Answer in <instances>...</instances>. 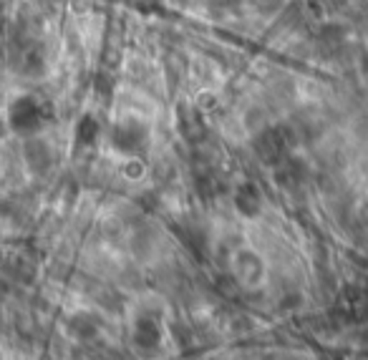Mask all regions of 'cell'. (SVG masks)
<instances>
[{
  "mask_svg": "<svg viewBox=\"0 0 368 360\" xmlns=\"http://www.w3.org/2000/svg\"><path fill=\"white\" fill-rule=\"evenodd\" d=\"M41 124H43V111L35 98L23 96L10 106V126H13L18 134L33 136V134L41 129Z\"/></svg>",
  "mask_w": 368,
  "mask_h": 360,
  "instance_id": "1",
  "label": "cell"
},
{
  "mask_svg": "<svg viewBox=\"0 0 368 360\" xmlns=\"http://www.w3.org/2000/svg\"><path fill=\"white\" fill-rule=\"evenodd\" d=\"M146 136H149V129H146L141 121L129 118V121H121V124L114 126L112 141L119 152L134 154V152H139V149H144Z\"/></svg>",
  "mask_w": 368,
  "mask_h": 360,
  "instance_id": "2",
  "label": "cell"
},
{
  "mask_svg": "<svg viewBox=\"0 0 368 360\" xmlns=\"http://www.w3.org/2000/svg\"><path fill=\"white\" fill-rule=\"evenodd\" d=\"M26 161H28V166L30 169H35V172L49 169V164H51L49 146L43 144L41 138H30L28 144H26Z\"/></svg>",
  "mask_w": 368,
  "mask_h": 360,
  "instance_id": "4",
  "label": "cell"
},
{
  "mask_svg": "<svg viewBox=\"0 0 368 360\" xmlns=\"http://www.w3.org/2000/svg\"><path fill=\"white\" fill-rule=\"evenodd\" d=\"M96 134H98V124L91 116H86L84 121L78 124L76 136H78V141H81V144H91V141L96 138Z\"/></svg>",
  "mask_w": 368,
  "mask_h": 360,
  "instance_id": "6",
  "label": "cell"
},
{
  "mask_svg": "<svg viewBox=\"0 0 368 360\" xmlns=\"http://www.w3.org/2000/svg\"><path fill=\"white\" fill-rule=\"evenodd\" d=\"M255 146L257 152L263 154V159H278V154H283L285 146H288V136H285L283 129H268L257 136Z\"/></svg>",
  "mask_w": 368,
  "mask_h": 360,
  "instance_id": "3",
  "label": "cell"
},
{
  "mask_svg": "<svg viewBox=\"0 0 368 360\" xmlns=\"http://www.w3.org/2000/svg\"><path fill=\"white\" fill-rule=\"evenodd\" d=\"M235 204L243 215H255L260 209V192L255 189V184H243L235 197Z\"/></svg>",
  "mask_w": 368,
  "mask_h": 360,
  "instance_id": "5",
  "label": "cell"
}]
</instances>
